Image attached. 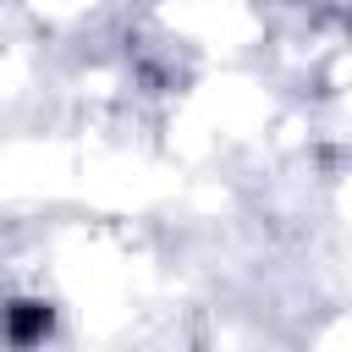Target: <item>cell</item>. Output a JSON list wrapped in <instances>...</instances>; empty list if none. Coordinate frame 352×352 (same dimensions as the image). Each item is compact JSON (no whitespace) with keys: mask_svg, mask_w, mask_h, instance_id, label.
Instances as JSON below:
<instances>
[{"mask_svg":"<svg viewBox=\"0 0 352 352\" xmlns=\"http://www.w3.org/2000/svg\"><path fill=\"white\" fill-rule=\"evenodd\" d=\"M50 330V308L44 302H11L6 308V336L11 341H38Z\"/></svg>","mask_w":352,"mask_h":352,"instance_id":"obj_1","label":"cell"}]
</instances>
